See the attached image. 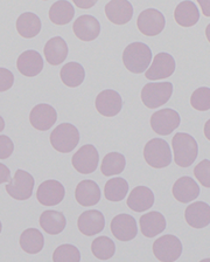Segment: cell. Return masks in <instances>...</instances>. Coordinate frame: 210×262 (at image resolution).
<instances>
[{
    "label": "cell",
    "instance_id": "d4e9b609",
    "mask_svg": "<svg viewBox=\"0 0 210 262\" xmlns=\"http://www.w3.org/2000/svg\"><path fill=\"white\" fill-rule=\"evenodd\" d=\"M43 54L51 66H59L68 56V45L61 36L49 39L43 48Z\"/></svg>",
    "mask_w": 210,
    "mask_h": 262
},
{
    "label": "cell",
    "instance_id": "ffe728a7",
    "mask_svg": "<svg viewBox=\"0 0 210 262\" xmlns=\"http://www.w3.org/2000/svg\"><path fill=\"white\" fill-rule=\"evenodd\" d=\"M16 68L24 76H38L43 69V59L39 52L33 49L25 51L16 60Z\"/></svg>",
    "mask_w": 210,
    "mask_h": 262
},
{
    "label": "cell",
    "instance_id": "ac0fdd59",
    "mask_svg": "<svg viewBox=\"0 0 210 262\" xmlns=\"http://www.w3.org/2000/svg\"><path fill=\"white\" fill-rule=\"evenodd\" d=\"M184 220L193 228H205L210 224V206L204 202L191 203L184 211Z\"/></svg>",
    "mask_w": 210,
    "mask_h": 262
},
{
    "label": "cell",
    "instance_id": "484cf974",
    "mask_svg": "<svg viewBox=\"0 0 210 262\" xmlns=\"http://www.w3.org/2000/svg\"><path fill=\"white\" fill-rule=\"evenodd\" d=\"M39 224L43 232L49 235H57L64 231L67 226V220L62 212L47 210L41 213L39 218Z\"/></svg>",
    "mask_w": 210,
    "mask_h": 262
},
{
    "label": "cell",
    "instance_id": "d6a6232c",
    "mask_svg": "<svg viewBox=\"0 0 210 262\" xmlns=\"http://www.w3.org/2000/svg\"><path fill=\"white\" fill-rule=\"evenodd\" d=\"M127 193H129V183L124 178L114 177L105 183L104 195L109 202H122L126 198Z\"/></svg>",
    "mask_w": 210,
    "mask_h": 262
},
{
    "label": "cell",
    "instance_id": "836d02e7",
    "mask_svg": "<svg viewBox=\"0 0 210 262\" xmlns=\"http://www.w3.org/2000/svg\"><path fill=\"white\" fill-rule=\"evenodd\" d=\"M91 253L101 261L110 260L116 253V245L108 236H98L91 243Z\"/></svg>",
    "mask_w": 210,
    "mask_h": 262
},
{
    "label": "cell",
    "instance_id": "44dd1931",
    "mask_svg": "<svg viewBox=\"0 0 210 262\" xmlns=\"http://www.w3.org/2000/svg\"><path fill=\"white\" fill-rule=\"evenodd\" d=\"M75 199L83 207L95 206L101 200V188L91 179L82 180L75 188Z\"/></svg>",
    "mask_w": 210,
    "mask_h": 262
},
{
    "label": "cell",
    "instance_id": "83f0119b",
    "mask_svg": "<svg viewBox=\"0 0 210 262\" xmlns=\"http://www.w3.org/2000/svg\"><path fill=\"white\" fill-rule=\"evenodd\" d=\"M19 245L25 253L35 255L43 249L44 236L38 228H27L20 235Z\"/></svg>",
    "mask_w": 210,
    "mask_h": 262
},
{
    "label": "cell",
    "instance_id": "603a6c76",
    "mask_svg": "<svg viewBox=\"0 0 210 262\" xmlns=\"http://www.w3.org/2000/svg\"><path fill=\"white\" fill-rule=\"evenodd\" d=\"M154 193L146 186H135L127 196L126 204L133 212L143 213L154 205Z\"/></svg>",
    "mask_w": 210,
    "mask_h": 262
},
{
    "label": "cell",
    "instance_id": "8fae6325",
    "mask_svg": "<svg viewBox=\"0 0 210 262\" xmlns=\"http://www.w3.org/2000/svg\"><path fill=\"white\" fill-rule=\"evenodd\" d=\"M65 196L64 186L59 180L47 179L39 185L36 190V199L43 206H56L63 202Z\"/></svg>",
    "mask_w": 210,
    "mask_h": 262
},
{
    "label": "cell",
    "instance_id": "5b68a950",
    "mask_svg": "<svg viewBox=\"0 0 210 262\" xmlns=\"http://www.w3.org/2000/svg\"><path fill=\"white\" fill-rule=\"evenodd\" d=\"M173 94V84L171 82H153L143 87L140 97L143 103L148 109H156L166 104Z\"/></svg>",
    "mask_w": 210,
    "mask_h": 262
},
{
    "label": "cell",
    "instance_id": "b9f144b4",
    "mask_svg": "<svg viewBox=\"0 0 210 262\" xmlns=\"http://www.w3.org/2000/svg\"><path fill=\"white\" fill-rule=\"evenodd\" d=\"M201 8H202L203 11V14L205 16H209L210 15V2H208V0H204V2H199Z\"/></svg>",
    "mask_w": 210,
    "mask_h": 262
},
{
    "label": "cell",
    "instance_id": "52a82bcc",
    "mask_svg": "<svg viewBox=\"0 0 210 262\" xmlns=\"http://www.w3.org/2000/svg\"><path fill=\"white\" fill-rule=\"evenodd\" d=\"M35 180L30 172L18 169L15 171L14 177L11 178L10 183L5 186L7 194L15 200H28L33 194Z\"/></svg>",
    "mask_w": 210,
    "mask_h": 262
},
{
    "label": "cell",
    "instance_id": "ab89813d",
    "mask_svg": "<svg viewBox=\"0 0 210 262\" xmlns=\"http://www.w3.org/2000/svg\"><path fill=\"white\" fill-rule=\"evenodd\" d=\"M11 180V171L5 164L0 163V185Z\"/></svg>",
    "mask_w": 210,
    "mask_h": 262
},
{
    "label": "cell",
    "instance_id": "7c38bea8",
    "mask_svg": "<svg viewBox=\"0 0 210 262\" xmlns=\"http://www.w3.org/2000/svg\"><path fill=\"white\" fill-rule=\"evenodd\" d=\"M111 233L118 241L127 243L132 241L138 234V225L137 221L132 215L122 213L113 216L110 224Z\"/></svg>",
    "mask_w": 210,
    "mask_h": 262
},
{
    "label": "cell",
    "instance_id": "74e56055",
    "mask_svg": "<svg viewBox=\"0 0 210 262\" xmlns=\"http://www.w3.org/2000/svg\"><path fill=\"white\" fill-rule=\"evenodd\" d=\"M14 151V144L10 137L0 135V159L10 158Z\"/></svg>",
    "mask_w": 210,
    "mask_h": 262
},
{
    "label": "cell",
    "instance_id": "f1b7e54d",
    "mask_svg": "<svg viewBox=\"0 0 210 262\" xmlns=\"http://www.w3.org/2000/svg\"><path fill=\"white\" fill-rule=\"evenodd\" d=\"M174 19L182 27H192L200 19V12L193 2H182L175 7Z\"/></svg>",
    "mask_w": 210,
    "mask_h": 262
},
{
    "label": "cell",
    "instance_id": "ba28073f",
    "mask_svg": "<svg viewBox=\"0 0 210 262\" xmlns=\"http://www.w3.org/2000/svg\"><path fill=\"white\" fill-rule=\"evenodd\" d=\"M181 122L180 115L175 110L166 108L152 114L150 118L151 128L160 136H168L179 128Z\"/></svg>",
    "mask_w": 210,
    "mask_h": 262
},
{
    "label": "cell",
    "instance_id": "f35d334b",
    "mask_svg": "<svg viewBox=\"0 0 210 262\" xmlns=\"http://www.w3.org/2000/svg\"><path fill=\"white\" fill-rule=\"evenodd\" d=\"M14 83V75L6 68H0V93L7 92Z\"/></svg>",
    "mask_w": 210,
    "mask_h": 262
},
{
    "label": "cell",
    "instance_id": "4fadbf2b",
    "mask_svg": "<svg viewBox=\"0 0 210 262\" xmlns=\"http://www.w3.org/2000/svg\"><path fill=\"white\" fill-rule=\"evenodd\" d=\"M175 72V60L168 53H158L154 56L152 64L145 72V77L150 81L167 79Z\"/></svg>",
    "mask_w": 210,
    "mask_h": 262
},
{
    "label": "cell",
    "instance_id": "d590c367",
    "mask_svg": "<svg viewBox=\"0 0 210 262\" xmlns=\"http://www.w3.org/2000/svg\"><path fill=\"white\" fill-rule=\"evenodd\" d=\"M191 105L197 112H208L210 109V88L201 87L194 90L191 96Z\"/></svg>",
    "mask_w": 210,
    "mask_h": 262
},
{
    "label": "cell",
    "instance_id": "e575fe53",
    "mask_svg": "<svg viewBox=\"0 0 210 262\" xmlns=\"http://www.w3.org/2000/svg\"><path fill=\"white\" fill-rule=\"evenodd\" d=\"M81 253L76 246L70 244L60 245L53 253V262H80Z\"/></svg>",
    "mask_w": 210,
    "mask_h": 262
},
{
    "label": "cell",
    "instance_id": "30bf717a",
    "mask_svg": "<svg viewBox=\"0 0 210 262\" xmlns=\"http://www.w3.org/2000/svg\"><path fill=\"white\" fill-rule=\"evenodd\" d=\"M166 19L161 12L155 8H147L139 14L137 27L140 33L146 36L159 35L165 30Z\"/></svg>",
    "mask_w": 210,
    "mask_h": 262
},
{
    "label": "cell",
    "instance_id": "f546056e",
    "mask_svg": "<svg viewBox=\"0 0 210 262\" xmlns=\"http://www.w3.org/2000/svg\"><path fill=\"white\" fill-rule=\"evenodd\" d=\"M60 77L64 85L69 88H77L83 83L85 71L83 66L78 62H68L61 68Z\"/></svg>",
    "mask_w": 210,
    "mask_h": 262
},
{
    "label": "cell",
    "instance_id": "ee69618b",
    "mask_svg": "<svg viewBox=\"0 0 210 262\" xmlns=\"http://www.w3.org/2000/svg\"><path fill=\"white\" fill-rule=\"evenodd\" d=\"M4 129H5V121H4V118L0 116V133H3Z\"/></svg>",
    "mask_w": 210,
    "mask_h": 262
},
{
    "label": "cell",
    "instance_id": "9c48e42d",
    "mask_svg": "<svg viewBox=\"0 0 210 262\" xmlns=\"http://www.w3.org/2000/svg\"><path fill=\"white\" fill-rule=\"evenodd\" d=\"M98 162H100V154L92 144L81 146L72 158L73 167L81 174H90L96 171Z\"/></svg>",
    "mask_w": 210,
    "mask_h": 262
},
{
    "label": "cell",
    "instance_id": "f6af8a7d",
    "mask_svg": "<svg viewBox=\"0 0 210 262\" xmlns=\"http://www.w3.org/2000/svg\"><path fill=\"white\" fill-rule=\"evenodd\" d=\"M200 262H210V259H209V257H207V259H203V260H201Z\"/></svg>",
    "mask_w": 210,
    "mask_h": 262
},
{
    "label": "cell",
    "instance_id": "8992f818",
    "mask_svg": "<svg viewBox=\"0 0 210 262\" xmlns=\"http://www.w3.org/2000/svg\"><path fill=\"white\" fill-rule=\"evenodd\" d=\"M152 251L155 259L160 262H175L182 254V243L178 236L166 234L154 241Z\"/></svg>",
    "mask_w": 210,
    "mask_h": 262
},
{
    "label": "cell",
    "instance_id": "7bdbcfd3",
    "mask_svg": "<svg viewBox=\"0 0 210 262\" xmlns=\"http://www.w3.org/2000/svg\"><path fill=\"white\" fill-rule=\"evenodd\" d=\"M209 125H210V120L205 122V126H204V134L205 137H207L208 141H210V135H209Z\"/></svg>",
    "mask_w": 210,
    "mask_h": 262
},
{
    "label": "cell",
    "instance_id": "60d3db41",
    "mask_svg": "<svg viewBox=\"0 0 210 262\" xmlns=\"http://www.w3.org/2000/svg\"><path fill=\"white\" fill-rule=\"evenodd\" d=\"M74 4H75L77 7L88 10V8L96 5V2H95V0H90V2L89 0H74Z\"/></svg>",
    "mask_w": 210,
    "mask_h": 262
},
{
    "label": "cell",
    "instance_id": "bcb514c9",
    "mask_svg": "<svg viewBox=\"0 0 210 262\" xmlns=\"http://www.w3.org/2000/svg\"><path fill=\"white\" fill-rule=\"evenodd\" d=\"M2 229H3V225H2V221H0V233H2Z\"/></svg>",
    "mask_w": 210,
    "mask_h": 262
},
{
    "label": "cell",
    "instance_id": "4dcf8cb0",
    "mask_svg": "<svg viewBox=\"0 0 210 262\" xmlns=\"http://www.w3.org/2000/svg\"><path fill=\"white\" fill-rule=\"evenodd\" d=\"M75 8L70 2H55L49 8V19L57 26H63L72 21Z\"/></svg>",
    "mask_w": 210,
    "mask_h": 262
},
{
    "label": "cell",
    "instance_id": "6da1fadb",
    "mask_svg": "<svg viewBox=\"0 0 210 262\" xmlns=\"http://www.w3.org/2000/svg\"><path fill=\"white\" fill-rule=\"evenodd\" d=\"M174 163L180 167H189L196 161L199 155V145L192 135L178 133L172 139Z\"/></svg>",
    "mask_w": 210,
    "mask_h": 262
},
{
    "label": "cell",
    "instance_id": "4316f807",
    "mask_svg": "<svg viewBox=\"0 0 210 262\" xmlns=\"http://www.w3.org/2000/svg\"><path fill=\"white\" fill-rule=\"evenodd\" d=\"M41 27L42 25L40 18L32 12H25L16 19V31L24 39L35 38L36 35H39Z\"/></svg>",
    "mask_w": 210,
    "mask_h": 262
},
{
    "label": "cell",
    "instance_id": "1f68e13d",
    "mask_svg": "<svg viewBox=\"0 0 210 262\" xmlns=\"http://www.w3.org/2000/svg\"><path fill=\"white\" fill-rule=\"evenodd\" d=\"M126 159L125 156L112 151L104 156L101 164V172L105 177H112V176L121 174L125 170Z\"/></svg>",
    "mask_w": 210,
    "mask_h": 262
},
{
    "label": "cell",
    "instance_id": "5bb4252c",
    "mask_svg": "<svg viewBox=\"0 0 210 262\" xmlns=\"http://www.w3.org/2000/svg\"><path fill=\"white\" fill-rule=\"evenodd\" d=\"M95 105L102 116L113 117L121 113L123 100L116 90L105 89L97 95Z\"/></svg>",
    "mask_w": 210,
    "mask_h": 262
},
{
    "label": "cell",
    "instance_id": "d6986e66",
    "mask_svg": "<svg viewBox=\"0 0 210 262\" xmlns=\"http://www.w3.org/2000/svg\"><path fill=\"white\" fill-rule=\"evenodd\" d=\"M74 34L82 41H94L101 33V24L92 15H81L74 21Z\"/></svg>",
    "mask_w": 210,
    "mask_h": 262
},
{
    "label": "cell",
    "instance_id": "9a60e30c",
    "mask_svg": "<svg viewBox=\"0 0 210 262\" xmlns=\"http://www.w3.org/2000/svg\"><path fill=\"white\" fill-rule=\"evenodd\" d=\"M57 121V113L52 105L40 103L33 106L30 114V123L39 131H48Z\"/></svg>",
    "mask_w": 210,
    "mask_h": 262
},
{
    "label": "cell",
    "instance_id": "8d00e7d4",
    "mask_svg": "<svg viewBox=\"0 0 210 262\" xmlns=\"http://www.w3.org/2000/svg\"><path fill=\"white\" fill-rule=\"evenodd\" d=\"M194 176L201 185L210 188V161L203 159L194 167Z\"/></svg>",
    "mask_w": 210,
    "mask_h": 262
},
{
    "label": "cell",
    "instance_id": "3957f363",
    "mask_svg": "<svg viewBox=\"0 0 210 262\" xmlns=\"http://www.w3.org/2000/svg\"><path fill=\"white\" fill-rule=\"evenodd\" d=\"M144 159L153 169L160 170L170 166L172 163V151L162 138H153L144 146Z\"/></svg>",
    "mask_w": 210,
    "mask_h": 262
},
{
    "label": "cell",
    "instance_id": "cb8c5ba5",
    "mask_svg": "<svg viewBox=\"0 0 210 262\" xmlns=\"http://www.w3.org/2000/svg\"><path fill=\"white\" fill-rule=\"evenodd\" d=\"M139 227L144 236L154 237L166 229V218L160 212H147L140 216Z\"/></svg>",
    "mask_w": 210,
    "mask_h": 262
},
{
    "label": "cell",
    "instance_id": "7402d4cb",
    "mask_svg": "<svg viewBox=\"0 0 210 262\" xmlns=\"http://www.w3.org/2000/svg\"><path fill=\"white\" fill-rule=\"evenodd\" d=\"M105 14L111 23L122 26L132 19V4L126 0H112L105 5Z\"/></svg>",
    "mask_w": 210,
    "mask_h": 262
},
{
    "label": "cell",
    "instance_id": "7a4b0ae2",
    "mask_svg": "<svg viewBox=\"0 0 210 262\" xmlns=\"http://www.w3.org/2000/svg\"><path fill=\"white\" fill-rule=\"evenodd\" d=\"M151 61V49L143 42H132L127 45L123 52V63L127 71L133 74L145 73L150 67Z\"/></svg>",
    "mask_w": 210,
    "mask_h": 262
},
{
    "label": "cell",
    "instance_id": "e0dca14e",
    "mask_svg": "<svg viewBox=\"0 0 210 262\" xmlns=\"http://www.w3.org/2000/svg\"><path fill=\"white\" fill-rule=\"evenodd\" d=\"M173 196L181 204H191L199 196L200 186L194 179L188 176H182L173 184Z\"/></svg>",
    "mask_w": 210,
    "mask_h": 262
},
{
    "label": "cell",
    "instance_id": "2e32d148",
    "mask_svg": "<svg viewBox=\"0 0 210 262\" xmlns=\"http://www.w3.org/2000/svg\"><path fill=\"white\" fill-rule=\"evenodd\" d=\"M105 218L103 213L97 210H89L81 213L77 219V228L85 236L100 234L104 229Z\"/></svg>",
    "mask_w": 210,
    "mask_h": 262
},
{
    "label": "cell",
    "instance_id": "277c9868",
    "mask_svg": "<svg viewBox=\"0 0 210 262\" xmlns=\"http://www.w3.org/2000/svg\"><path fill=\"white\" fill-rule=\"evenodd\" d=\"M52 146L60 154H69L76 149L80 142V133L75 125L61 123L52 131L49 137Z\"/></svg>",
    "mask_w": 210,
    "mask_h": 262
}]
</instances>
